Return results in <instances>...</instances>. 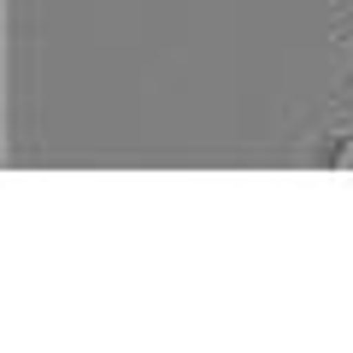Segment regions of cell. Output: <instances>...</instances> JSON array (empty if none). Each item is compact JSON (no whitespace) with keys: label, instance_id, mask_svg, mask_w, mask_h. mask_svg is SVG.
Wrapping results in <instances>:
<instances>
[{"label":"cell","instance_id":"cell-1","mask_svg":"<svg viewBox=\"0 0 353 353\" xmlns=\"http://www.w3.org/2000/svg\"><path fill=\"white\" fill-rule=\"evenodd\" d=\"M301 159L318 165V171H347L353 165V124L347 130H318V136L301 148Z\"/></svg>","mask_w":353,"mask_h":353},{"label":"cell","instance_id":"cell-2","mask_svg":"<svg viewBox=\"0 0 353 353\" xmlns=\"http://www.w3.org/2000/svg\"><path fill=\"white\" fill-rule=\"evenodd\" d=\"M341 48H347V53H353V36H347V41H341ZM347 83H353V77H347Z\"/></svg>","mask_w":353,"mask_h":353}]
</instances>
